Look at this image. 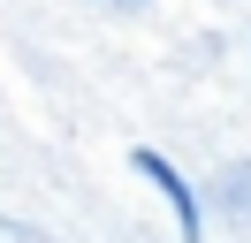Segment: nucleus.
I'll use <instances>...</instances> for the list:
<instances>
[{"mask_svg":"<svg viewBox=\"0 0 251 243\" xmlns=\"http://www.w3.org/2000/svg\"><path fill=\"white\" fill-rule=\"evenodd\" d=\"M137 175H152L160 190H168V205H175V220H183V243H198V190H190L183 175H175L160 152H137Z\"/></svg>","mask_w":251,"mask_h":243,"instance_id":"nucleus-1","label":"nucleus"}]
</instances>
